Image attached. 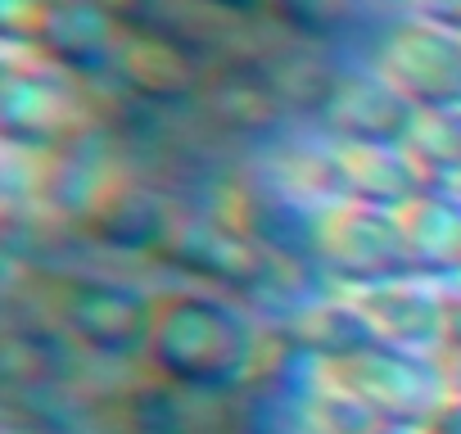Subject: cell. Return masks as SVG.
<instances>
[{"mask_svg":"<svg viewBox=\"0 0 461 434\" xmlns=\"http://www.w3.org/2000/svg\"><path fill=\"white\" fill-rule=\"evenodd\" d=\"M154 366L185 389H221L249 366L245 326L212 303H176L149 330Z\"/></svg>","mask_w":461,"mask_h":434,"instance_id":"obj_1","label":"cell"},{"mask_svg":"<svg viewBox=\"0 0 461 434\" xmlns=\"http://www.w3.org/2000/svg\"><path fill=\"white\" fill-rule=\"evenodd\" d=\"M330 380L380 425H411L420 429L429 411L447 398L443 371L425 366L402 348H357L330 366Z\"/></svg>","mask_w":461,"mask_h":434,"instance_id":"obj_2","label":"cell"},{"mask_svg":"<svg viewBox=\"0 0 461 434\" xmlns=\"http://www.w3.org/2000/svg\"><path fill=\"white\" fill-rule=\"evenodd\" d=\"M420 434H461V398L447 393V398L429 411V420L420 425Z\"/></svg>","mask_w":461,"mask_h":434,"instance_id":"obj_3","label":"cell"},{"mask_svg":"<svg viewBox=\"0 0 461 434\" xmlns=\"http://www.w3.org/2000/svg\"><path fill=\"white\" fill-rule=\"evenodd\" d=\"M366 434H420V429H411V425H375Z\"/></svg>","mask_w":461,"mask_h":434,"instance_id":"obj_4","label":"cell"}]
</instances>
